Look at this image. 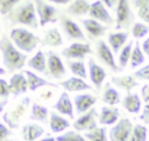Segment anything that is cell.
<instances>
[{
    "label": "cell",
    "mask_w": 149,
    "mask_h": 141,
    "mask_svg": "<svg viewBox=\"0 0 149 141\" xmlns=\"http://www.w3.org/2000/svg\"><path fill=\"white\" fill-rule=\"evenodd\" d=\"M140 119H141L143 122L149 124V103L146 104V106H144V108H143V112H142Z\"/></svg>",
    "instance_id": "44"
},
{
    "label": "cell",
    "mask_w": 149,
    "mask_h": 141,
    "mask_svg": "<svg viewBox=\"0 0 149 141\" xmlns=\"http://www.w3.org/2000/svg\"><path fill=\"white\" fill-rule=\"evenodd\" d=\"M44 134V128L37 124H26L21 129L24 141H36Z\"/></svg>",
    "instance_id": "21"
},
{
    "label": "cell",
    "mask_w": 149,
    "mask_h": 141,
    "mask_svg": "<svg viewBox=\"0 0 149 141\" xmlns=\"http://www.w3.org/2000/svg\"><path fill=\"white\" fill-rule=\"evenodd\" d=\"M91 3L87 0H74L70 2V5L66 8V13L74 16H81L88 13Z\"/></svg>",
    "instance_id": "28"
},
{
    "label": "cell",
    "mask_w": 149,
    "mask_h": 141,
    "mask_svg": "<svg viewBox=\"0 0 149 141\" xmlns=\"http://www.w3.org/2000/svg\"><path fill=\"white\" fill-rule=\"evenodd\" d=\"M47 1H50V2L57 3V5H68V3H70L72 0H47Z\"/></svg>",
    "instance_id": "50"
},
{
    "label": "cell",
    "mask_w": 149,
    "mask_h": 141,
    "mask_svg": "<svg viewBox=\"0 0 149 141\" xmlns=\"http://www.w3.org/2000/svg\"><path fill=\"white\" fill-rule=\"evenodd\" d=\"M66 64H68V66L70 68V71H71L76 77H79V78H83V79L87 78L86 68H85L84 62L78 61V59H74V61L68 59V61H66Z\"/></svg>",
    "instance_id": "33"
},
{
    "label": "cell",
    "mask_w": 149,
    "mask_h": 141,
    "mask_svg": "<svg viewBox=\"0 0 149 141\" xmlns=\"http://www.w3.org/2000/svg\"><path fill=\"white\" fill-rule=\"evenodd\" d=\"M0 33H1V27H0Z\"/></svg>",
    "instance_id": "55"
},
{
    "label": "cell",
    "mask_w": 149,
    "mask_h": 141,
    "mask_svg": "<svg viewBox=\"0 0 149 141\" xmlns=\"http://www.w3.org/2000/svg\"><path fill=\"white\" fill-rule=\"evenodd\" d=\"M83 27L85 28L86 33L88 34L90 38H97L100 37L102 35H105L106 30H107V26L102 24L101 22L94 20V19H83L80 20Z\"/></svg>",
    "instance_id": "16"
},
{
    "label": "cell",
    "mask_w": 149,
    "mask_h": 141,
    "mask_svg": "<svg viewBox=\"0 0 149 141\" xmlns=\"http://www.w3.org/2000/svg\"><path fill=\"white\" fill-rule=\"evenodd\" d=\"M134 76L137 79H143V80H149V64L144 65L143 68L136 70L134 72Z\"/></svg>",
    "instance_id": "41"
},
{
    "label": "cell",
    "mask_w": 149,
    "mask_h": 141,
    "mask_svg": "<svg viewBox=\"0 0 149 141\" xmlns=\"http://www.w3.org/2000/svg\"><path fill=\"white\" fill-rule=\"evenodd\" d=\"M30 105V98L26 97L23 99H21L12 110H9L8 112H6L2 117V119L5 120V122L7 124V126L10 129H16L20 126L21 120L24 118L28 108Z\"/></svg>",
    "instance_id": "4"
},
{
    "label": "cell",
    "mask_w": 149,
    "mask_h": 141,
    "mask_svg": "<svg viewBox=\"0 0 149 141\" xmlns=\"http://www.w3.org/2000/svg\"><path fill=\"white\" fill-rule=\"evenodd\" d=\"M120 118L119 111L115 107H108V106H104L101 108V112L99 114V122L104 126H108V125H114Z\"/></svg>",
    "instance_id": "23"
},
{
    "label": "cell",
    "mask_w": 149,
    "mask_h": 141,
    "mask_svg": "<svg viewBox=\"0 0 149 141\" xmlns=\"http://www.w3.org/2000/svg\"><path fill=\"white\" fill-rule=\"evenodd\" d=\"M146 140H147V128L140 124L135 125L133 127L130 141H146Z\"/></svg>",
    "instance_id": "37"
},
{
    "label": "cell",
    "mask_w": 149,
    "mask_h": 141,
    "mask_svg": "<svg viewBox=\"0 0 149 141\" xmlns=\"http://www.w3.org/2000/svg\"><path fill=\"white\" fill-rule=\"evenodd\" d=\"M9 94H10V91H9V85H8V83H7L5 79L0 78V97L7 99Z\"/></svg>",
    "instance_id": "42"
},
{
    "label": "cell",
    "mask_w": 149,
    "mask_h": 141,
    "mask_svg": "<svg viewBox=\"0 0 149 141\" xmlns=\"http://www.w3.org/2000/svg\"><path fill=\"white\" fill-rule=\"evenodd\" d=\"M9 91L13 96H20L22 93H26L28 90V82L27 77L23 72L14 73L9 79Z\"/></svg>",
    "instance_id": "14"
},
{
    "label": "cell",
    "mask_w": 149,
    "mask_h": 141,
    "mask_svg": "<svg viewBox=\"0 0 149 141\" xmlns=\"http://www.w3.org/2000/svg\"><path fill=\"white\" fill-rule=\"evenodd\" d=\"M74 106H76V113L78 115H81L83 113L87 112L97 101V97L90 93H79L74 96L73 98Z\"/></svg>",
    "instance_id": "15"
},
{
    "label": "cell",
    "mask_w": 149,
    "mask_h": 141,
    "mask_svg": "<svg viewBox=\"0 0 149 141\" xmlns=\"http://www.w3.org/2000/svg\"><path fill=\"white\" fill-rule=\"evenodd\" d=\"M9 38L15 44V47L22 52H31L36 49L40 43V37L29 31L26 28L17 27L13 28L9 34Z\"/></svg>",
    "instance_id": "3"
},
{
    "label": "cell",
    "mask_w": 149,
    "mask_h": 141,
    "mask_svg": "<svg viewBox=\"0 0 149 141\" xmlns=\"http://www.w3.org/2000/svg\"><path fill=\"white\" fill-rule=\"evenodd\" d=\"M10 135V129L8 126L3 125L2 122H0V141L6 140L8 136Z\"/></svg>",
    "instance_id": "43"
},
{
    "label": "cell",
    "mask_w": 149,
    "mask_h": 141,
    "mask_svg": "<svg viewBox=\"0 0 149 141\" xmlns=\"http://www.w3.org/2000/svg\"><path fill=\"white\" fill-rule=\"evenodd\" d=\"M130 68L132 69H135L140 65H142L146 61V57H144V54L143 51L141 50L140 48V43L139 42H135L134 43V47H133V50H132V55H130Z\"/></svg>",
    "instance_id": "32"
},
{
    "label": "cell",
    "mask_w": 149,
    "mask_h": 141,
    "mask_svg": "<svg viewBox=\"0 0 149 141\" xmlns=\"http://www.w3.org/2000/svg\"><path fill=\"white\" fill-rule=\"evenodd\" d=\"M128 38V33L127 31H115V33H109L107 41L109 44V48L113 49V52H119V50L125 45Z\"/></svg>",
    "instance_id": "24"
},
{
    "label": "cell",
    "mask_w": 149,
    "mask_h": 141,
    "mask_svg": "<svg viewBox=\"0 0 149 141\" xmlns=\"http://www.w3.org/2000/svg\"><path fill=\"white\" fill-rule=\"evenodd\" d=\"M142 97H143V100L146 101V104H148L149 103V84L143 85V87H142Z\"/></svg>",
    "instance_id": "46"
},
{
    "label": "cell",
    "mask_w": 149,
    "mask_h": 141,
    "mask_svg": "<svg viewBox=\"0 0 149 141\" xmlns=\"http://www.w3.org/2000/svg\"><path fill=\"white\" fill-rule=\"evenodd\" d=\"M59 21H61V27L63 28V31H64V34L66 35L68 38H70V40H80V41L86 40V36H85L84 31L81 30V28L78 26V23H76L69 16L61 15Z\"/></svg>",
    "instance_id": "11"
},
{
    "label": "cell",
    "mask_w": 149,
    "mask_h": 141,
    "mask_svg": "<svg viewBox=\"0 0 149 141\" xmlns=\"http://www.w3.org/2000/svg\"><path fill=\"white\" fill-rule=\"evenodd\" d=\"M101 2L105 5L106 8H108V9H113V8H115V6L118 5L119 0H101Z\"/></svg>",
    "instance_id": "45"
},
{
    "label": "cell",
    "mask_w": 149,
    "mask_h": 141,
    "mask_svg": "<svg viewBox=\"0 0 149 141\" xmlns=\"http://www.w3.org/2000/svg\"><path fill=\"white\" fill-rule=\"evenodd\" d=\"M36 13L38 16L40 26L44 27L48 23H55L58 21V10L56 7L48 3L45 0H33Z\"/></svg>",
    "instance_id": "6"
},
{
    "label": "cell",
    "mask_w": 149,
    "mask_h": 141,
    "mask_svg": "<svg viewBox=\"0 0 149 141\" xmlns=\"http://www.w3.org/2000/svg\"><path fill=\"white\" fill-rule=\"evenodd\" d=\"M0 52L2 55L3 65L8 72L20 70L26 64L27 55L19 50L12 40L6 35H2L0 38Z\"/></svg>",
    "instance_id": "2"
},
{
    "label": "cell",
    "mask_w": 149,
    "mask_h": 141,
    "mask_svg": "<svg viewBox=\"0 0 149 141\" xmlns=\"http://www.w3.org/2000/svg\"><path fill=\"white\" fill-rule=\"evenodd\" d=\"M48 117H49V111L45 106H42L37 103H34L31 105V112L29 115L30 120H35V121L45 124L48 121Z\"/></svg>",
    "instance_id": "31"
},
{
    "label": "cell",
    "mask_w": 149,
    "mask_h": 141,
    "mask_svg": "<svg viewBox=\"0 0 149 141\" xmlns=\"http://www.w3.org/2000/svg\"><path fill=\"white\" fill-rule=\"evenodd\" d=\"M134 23V13L129 0H119L115 6V29H128Z\"/></svg>",
    "instance_id": "5"
},
{
    "label": "cell",
    "mask_w": 149,
    "mask_h": 141,
    "mask_svg": "<svg viewBox=\"0 0 149 141\" xmlns=\"http://www.w3.org/2000/svg\"><path fill=\"white\" fill-rule=\"evenodd\" d=\"M87 64H88L90 79L93 83V85L95 86V89L97 90H100L101 89V85H102V82L106 78V71L104 70V68H101L100 65H98L93 61V58H90L88 62H87Z\"/></svg>",
    "instance_id": "17"
},
{
    "label": "cell",
    "mask_w": 149,
    "mask_h": 141,
    "mask_svg": "<svg viewBox=\"0 0 149 141\" xmlns=\"http://www.w3.org/2000/svg\"><path fill=\"white\" fill-rule=\"evenodd\" d=\"M122 106L129 112V113H134L137 114L140 112V108L142 106V100L139 97V94L136 93H128L123 100H122Z\"/></svg>",
    "instance_id": "27"
},
{
    "label": "cell",
    "mask_w": 149,
    "mask_h": 141,
    "mask_svg": "<svg viewBox=\"0 0 149 141\" xmlns=\"http://www.w3.org/2000/svg\"><path fill=\"white\" fill-rule=\"evenodd\" d=\"M5 16L12 24H22L33 29L40 26L33 0H22Z\"/></svg>",
    "instance_id": "1"
},
{
    "label": "cell",
    "mask_w": 149,
    "mask_h": 141,
    "mask_svg": "<svg viewBox=\"0 0 149 141\" xmlns=\"http://www.w3.org/2000/svg\"><path fill=\"white\" fill-rule=\"evenodd\" d=\"M133 47H134V42H133V41L128 42L127 44H125V45L122 47L121 52L119 54V66H120L121 69H123V68L128 64V62H129V59H130V55H132Z\"/></svg>",
    "instance_id": "34"
},
{
    "label": "cell",
    "mask_w": 149,
    "mask_h": 141,
    "mask_svg": "<svg viewBox=\"0 0 149 141\" xmlns=\"http://www.w3.org/2000/svg\"><path fill=\"white\" fill-rule=\"evenodd\" d=\"M97 111L95 108H90L87 112L83 113L77 120L73 121V128L79 132H90L97 128Z\"/></svg>",
    "instance_id": "12"
},
{
    "label": "cell",
    "mask_w": 149,
    "mask_h": 141,
    "mask_svg": "<svg viewBox=\"0 0 149 141\" xmlns=\"http://www.w3.org/2000/svg\"><path fill=\"white\" fill-rule=\"evenodd\" d=\"M56 141H88V140L74 131H69L62 135H58L56 138Z\"/></svg>",
    "instance_id": "38"
},
{
    "label": "cell",
    "mask_w": 149,
    "mask_h": 141,
    "mask_svg": "<svg viewBox=\"0 0 149 141\" xmlns=\"http://www.w3.org/2000/svg\"><path fill=\"white\" fill-rule=\"evenodd\" d=\"M137 16L146 23L149 26V5L142 6L140 8H137Z\"/></svg>",
    "instance_id": "40"
},
{
    "label": "cell",
    "mask_w": 149,
    "mask_h": 141,
    "mask_svg": "<svg viewBox=\"0 0 149 141\" xmlns=\"http://www.w3.org/2000/svg\"><path fill=\"white\" fill-rule=\"evenodd\" d=\"M40 96H41V99H43V100H50V99L54 97V93H52L50 90H45V91H43Z\"/></svg>",
    "instance_id": "48"
},
{
    "label": "cell",
    "mask_w": 149,
    "mask_h": 141,
    "mask_svg": "<svg viewBox=\"0 0 149 141\" xmlns=\"http://www.w3.org/2000/svg\"><path fill=\"white\" fill-rule=\"evenodd\" d=\"M50 120H49V126L51 132L54 133H61L63 131H65L66 128L70 127V121L63 117H61L59 114H57L56 112H50L49 113Z\"/></svg>",
    "instance_id": "25"
},
{
    "label": "cell",
    "mask_w": 149,
    "mask_h": 141,
    "mask_svg": "<svg viewBox=\"0 0 149 141\" xmlns=\"http://www.w3.org/2000/svg\"><path fill=\"white\" fill-rule=\"evenodd\" d=\"M28 66L31 68L33 70L43 73V75H48V69H47V58L45 55L42 50H38L29 61H28Z\"/></svg>",
    "instance_id": "22"
},
{
    "label": "cell",
    "mask_w": 149,
    "mask_h": 141,
    "mask_svg": "<svg viewBox=\"0 0 149 141\" xmlns=\"http://www.w3.org/2000/svg\"><path fill=\"white\" fill-rule=\"evenodd\" d=\"M84 138L88 141H107L106 138V128L105 127H97L90 132L84 133Z\"/></svg>",
    "instance_id": "35"
},
{
    "label": "cell",
    "mask_w": 149,
    "mask_h": 141,
    "mask_svg": "<svg viewBox=\"0 0 149 141\" xmlns=\"http://www.w3.org/2000/svg\"><path fill=\"white\" fill-rule=\"evenodd\" d=\"M142 51L149 58V37H147L142 43Z\"/></svg>",
    "instance_id": "47"
},
{
    "label": "cell",
    "mask_w": 149,
    "mask_h": 141,
    "mask_svg": "<svg viewBox=\"0 0 149 141\" xmlns=\"http://www.w3.org/2000/svg\"><path fill=\"white\" fill-rule=\"evenodd\" d=\"M47 69L48 75H50L55 79H62L66 75L65 65L63 64L59 56L52 51L47 52Z\"/></svg>",
    "instance_id": "10"
},
{
    "label": "cell",
    "mask_w": 149,
    "mask_h": 141,
    "mask_svg": "<svg viewBox=\"0 0 149 141\" xmlns=\"http://www.w3.org/2000/svg\"><path fill=\"white\" fill-rule=\"evenodd\" d=\"M6 104H7V99H6L5 101H0V113L2 112V110H3V107H5Z\"/></svg>",
    "instance_id": "51"
},
{
    "label": "cell",
    "mask_w": 149,
    "mask_h": 141,
    "mask_svg": "<svg viewBox=\"0 0 149 141\" xmlns=\"http://www.w3.org/2000/svg\"><path fill=\"white\" fill-rule=\"evenodd\" d=\"M88 54H92V49L88 43H84V42H74L64 50H62V55L68 59L72 58L80 61L85 58V56Z\"/></svg>",
    "instance_id": "13"
},
{
    "label": "cell",
    "mask_w": 149,
    "mask_h": 141,
    "mask_svg": "<svg viewBox=\"0 0 149 141\" xmlns=\"http://www.w3.org/2000/svg\"><path fill=\"white\" fill-rule=\"evenodd\" d=\"M133 5H134L135 8H140L142 6L149 5V0H134L133 1Z\"/></svg>",
    "instance_id": "49"
},
{
    "label": "cell",
    "mask_w": 149,
    "mask_h": 141,
    "mask_svg": "<svg viewBox=\"0 0 149 141\" xmlns=\"http://www.w3.org/2000/svg\"><path fill=\"white\" fill-rule=\"evenodd\" d=\"M97 55L99 57V59L105 64L107 65L113 72H120L122 69L116 64L115 59H114V55L109 48V45L102 41V40H99L97 42Z\"/></svg>",
    "instance_id": "8"
},
{
    "label": "cell",
    "mask_w": 149,
    "mask_h": 141,
    "mask_svg": "<svg viewBox=\"0 0 149 141\" xmlns=\"http://www.w3.org/2000/svg\"><path fill=\"white\" fill-rule=\"evenodd\" d=\"M3 141H17V140H9V139H6V140H3Z\"/></svg>",
    "instance_id": "54"
},
{
    "label": "cell",
    "mask_w": 149,
    "mask_h": 141,
    "mask_svg": "<svg viewBox=\"0 0 149 141\" xmlns=\"http://www.w3.org/2000/svg\"><path fill=\"white\" fill-rule=\"evenodd\" d=\"M87 15L91 19H94V20L101 22L102 24H105L107 27L113 24V22H114L112 15L109 14V12L105 7V5L101 2V0H97L93 3H91Z\"/></svg>",
    "instance_id": "9"
},
{
    "label": "cell",
    "mask_w": 149,
    "mask_h": 141,
    "mask_svg": "<svg viewBox=\"0 0 149 141\" xmlns=\"http://www.w3.org/2000/svg\"><path fill=\"white\" fill-rule=\"evenodd\" d=\"M43 45H49V47H61L63 44V38L61 33L58 31L57 28H50L45 31L43 41Z\"/></svg>",
    "instance_id": "29"
},
{
    "label": "cell",
    "mask_w": 149,
    "mask_h": 141,
    "mask_svg": "<svg viewBox=\"0 0 149 141\" xmlns=\"http://www.w3.org/2000/svg\"><path fill=\"white\" fill-rule=\"evenodd\" d=\"M5 73H6V70L2 69V68H0V76H2V75H5Z\"/></svg>",
    "instance_id": "53"
},
{
    "label": "cell",
    "mask_w": 149,
    "mask_h": 141,
    "mask_svg": "<svg viewBox=\"0 0 149 141\" xmlns=\"http://www.w3.org/2000/svg\"><path fill=\"white\" fill-rule=\"evenodd\" d=\"M112 84L118 86L119 89L126 91V92H130L132 89H134L135 86L139 85V82L135 79V77L133 76H121V77H112L111 79Z\"/></svg>",
    "instance_id": "26"
},
{
    "label": "cell",
    "mask_w": 149,
    "mask_h": 141,
    "mask_svg": "<svg viewBox=\"0 0 149 141\" xmlns=\"http://www.w3.org/2000/svg\"><path fill=\"white\" fill-rule=\"evenodd\" d=\"M38 141H56V139H54V138H45V139H42V140H38Z\"/></svg>",
    "instance_id": "52"
},
{
    "label": "cell",
    "mask_w": 149,
    "mask_h": 141,
    "mask_svg": "<svg viewBox=\"0 0 149 141\" xmlns=\"http://www.w3.org/2000/svg\"><path fill=\"white\" fill-rule=\"evenodd\" d=\"M101 100L108 105H116L121 101V98H120V93L118 92V90L115 87L111 86L109 84H106L104 87Z\"/></svg>",
    "instance_id": "30"
},
{
    "label": "cell",
    "mask_w": 149,
    "mask_h": 141,
    "mask_svg": "<svg viewBox=\"0 0 149 141\" xmlns=\"http://www.w3.org/2000/svg\"><path fill=\"white\" fill-rule=\"evenodd\" d=\"M22 0H0V14L1 15L8 14Z\"/></svg>",
    "instance_id": "39"
},
{
    "label": "cell",
    "mask_w": 149,
    "mask_h": 141,
    "mask_svg": "<svg viewBox=\"0 0 149 141\" xmlns=\"http://www.w3.org/2000/svg\"><path fill=\"white\" fill-rule=\"evenodd\" d=\"M149 34V26L144 22H134L132 26V35L135 38H142Z\"/></svg>",
    "instance_id": "36"
},
{
    "label": "cell",
    "mask_w": 149,
    "mask_h": 141,
    "mask_svg": "<svg viewBox=\"0 0 149 141\" xmlns=\"http://www.w3.org/2000/svg\"><path fill=\"white\" fill-rule=\"evenodd\" d=\"M54 110H56L57 112H59L61 114L68 115L70 119L74 118L73 114V105L71 103V99L69 97V94L66 92H62L58 100L55 103V105H52Z\"/></svg>",
    "instance_id": "19"
},
{
    "label": "cell",
    "mask_w": 149,
    "mask_h": 141,
    "mask_svg": "<svg viewBox=\"0 0 149 141\" xmlns=\"http://www.w3.org/2000/svg\"><path fill=\"white\" fill-rule=\"evenodd\" d=\"M59 85L63 86V89L68 92H80L85 90H93L92 86H90L87 83H85L83 78H79V77H70L61 82Z\"/></svg>",
    "instance_id": "18"
},
{
    "label": "cell",
    "mask_w": 149,
    "mask_h": 141,
    "mask_svg": "<svg viewBox=\"0 0 149 141\" xmlns=\"http://www.w3.org/2000/svg\"><path fill=\"white\" fill-rule=\"evenodd\" d=\"M23 73L27 77V82H28V90L30 91H36L37 89L42 87V86H51V87H57V84H54L42 77H38L36 73H34L33 71L29 70H24Z\"/></svg>",
    "instance_id": "20"
},
{
    "label": "cell",
    "mask_w": 149,
    "mask_h": 141,
    "mask_svg": "<svg viewBox=\"0 0 149 141\" xmlns=\"http://www.w3.org/2000/svg\"><path fill=\"white\" fill-rule=\"evenodd\" d=\"M133 124L129 119L122 118L119 119L115 125L109 129V140L111 141H130L133 133Z\"/></svg>",
    "instance_id": "7"
}]
</instances>
